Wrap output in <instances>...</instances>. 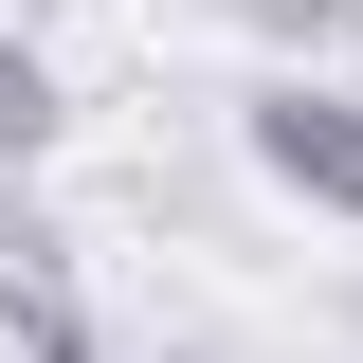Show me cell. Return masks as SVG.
<instances>
[{
	"label": "cell",
	"instance_id": "obj_4",
	"mask_svg": "<svg viewBox=\"0 0 363 363\" xmlns=\"http://www.w3.org/2000/svg\"><path fill=\"white\" fill-rule=\"evenodd\" d=\"M236 37H272V73H327V55L363 37V0H218Z\"/></svg>",
	"mask_w": 363,
	"mask_h": 363
},
{
	"label": "cell",
	"instance_id": "obj_3",
	"mask_svg": "<svg viewBox=\"0 0 363 363\" xmlns=\"http://www.w3.org/2000/svg\"><path fill=\"white\" fill-rule=\"evenodd\" d=\"M55 128H73V91H55V55L18 37V18H0V164L37 182V164H55Z\"/></svg>",
	"mask_w": 363,
	"mask_h": 363
},
{
	"label": "cell",
	"instance_id": "obj_1",
	"mask_svg": "<svg viewBox=\"0 0 363 363\" xmlns=\"http://www.w3.org/2000/svg\"><path fill=\"white\" fill-rule=\"evenodd\" d=\"M236 145H255V182L291 218H345L363 236V91L345 73H255L236 91Z\"/></svg>",
	"mask_w": 363,
	"mask_h": 363
},
{
	"label": "cell",
	"instance_id": "obj_2",
	"mask_svg": "<svg viewBox=\"0 0 363 363\" xmlns=\"http://www.w3.org/2000/svg\"><path fill=\"white\" fill-rule=\"evenodd\" d=\"M0 363H91V291H73V236L37 218V182L0 164Z\"/></svg>",
	"mask_w": 363,
	"mask_h": 363
}]
</instances>
